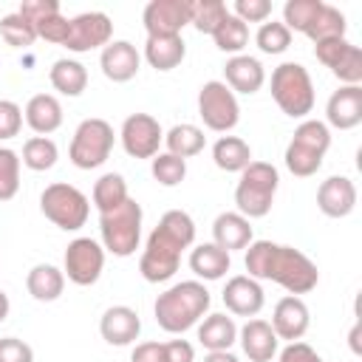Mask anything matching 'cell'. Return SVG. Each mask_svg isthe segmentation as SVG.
<instances>
[{
  "label": "cell",
  "instance_id": "1",
  "mask_svg": "<svg viewBox=\"0 0 362 362\" xmlns=\"http://www.w3.org/2000/svg\"><path fill=\"white\" fill-rule=\"evenodd\" d=\"M243 266H246L249 277L272 280L294 297L308 294L320 283L317 263L308 255H303L294 246H283V243H272V240H252L246 246Z\"/></svg>",
  "mask_w": 362,
  "mask_h": 362
},
{
  "label": "cell",
  "instance_id": "2",
  "mask_svg": "<svg viewBox=\"0 0 362 362\" xmlns=\"http://www.w3.org/2000/svg\"><path fill=\"white\" fill-rule=\"evenodd\" d=\"M195 240V221L184 212V209H170L161 215V221L156 223V229L150 232L141 260H139V272L147 283H164L178 272L181 263V252L189 249Z\"/></svg>",
  "mask_w": 362,
  "mask_h": 362
},
{
  "label": "cell",
  "instance_id": "3",
  "mask_svg": "<svg viewBox=\"0 0 362 362\" xmlns=\"http://www.w3.org/2000/svg\"><path fill=\"white\" fill-rule=\"evenodd\" d=\"M209 303L212 297L201 280H181L156 297L153 314L158 328H164L167 334H184L198 325V320H204Z\"/></svg>",
  "mask_w": 362,
  "mask_h": 362
},
{
  "label": "cell",
  "instance_id": "4",
  "mask_svg": "<svg viewBox=\"0 0 362 362\" xmlns=\"http://www.w3.org/2000/svg\"><path fill=\"white\" fill-rule=\"evenodd\" d=\"M331 147V130L325 122L320 119H303L294 133L291 141L286 147V167L291 175L297 178H308L322 167V158Z\"/></svg>",
  "mask_w": 362,
  "mask_h": 362
},
{
  "label": "cell",
  "instance_id": "5",
  "mask_svg": "<svg viewBox=\"0 0 362 362\" xmlns=\"http://www.w3.org/2000/svg\"><path fill=\"white\" fill-rule=\"evenodd\" d=\"M280 187V173L269 161H249L246 170H240L238 187H235V204L243 218H263L269 215L274 195Z\"/></svg>",
  "mask_w": 362,
  "mask_h": 362
},
{
  "label": "cell",
  "instance_id": "6",
  "mask_svg": "<svg viewBox=\"0 0 362 362\" xmlns=\"http://www.w3.org/2000/svg\"><path fill=\"white\" fill-rule=\"evenodd\" d=\"M272 99L291 119H305L314 110V82L300 62H280L272 71Z\"/></svg>",
  "mask_w": 362,
  "mask_h": 362
},
{
  "label": "cell",
  "instance_id": "7",
  "mask_svg": "<svg viewBox=\"0 0 362 362\" xmlns=\"http://www.w3.org/2000/svg\"><path fill=\"white\" fill-rule=\"evenodd\" d=\"M141 204L136 198H127L110 212L99 215V235L102 249L116 257H130L139 249L141 240Z\"/></svg>",
  "mask_w": 362,
  "mask_h": 362
},
{
  "label": "cell",
  "instance_id": "8",
  "mask_svg": "<svg viewBox=\"0 0 362 362\" xmlns=\"http://www.w3.org/2000/svg\"><path fill=\"white\" fill-rule=\"evenodd\" d=\"M113 141H116V133H113L110 122H105L99 116L82 119L79 127L74 130V139H71V147H68V158L79 170H96L110 158Z\"/></svg>",
  "mask_w": 362,
  "mask_h": 362
},
{
  "label": "cell",
  "instance_id": "9",
  "mask_svg": "<svg viewBox=\"0 0 362 362\" xmlns=\"http://www.w3.org/2000/svg\"><path fill=\"white\" fill-rule=\"evenodd\" d=\"M40 209L42 215L65 229V232H76L85 226L88 215H90V201L82 189H76L74 184H65V181H57V184H48L40 195Z\"/></svg>",
  "mask_w": 362,
  "mask_h": 362
},
{
  "label": "cell",
  "instance_id": "10",
  "mask_svg": "<svg viewBox=\"0 0 362 362\" xmlns=\"http://www.w3.org/2000/svg\"><path fill=\"white\" fill-rule=\"evenodd\" d=\"M198 116L204 119V124L209 130L229 133L238 124V119H240L238 96L221 79H209L198 90Z\"/></svg>",
  "mask_w": 362,
  "mask_h": 362
},
{
  "label": "cell",
  "instance_id": "11",
  "mask_svg": "<svg viewBox=\"0 0 362 362\" xmlns=\"http://www.w3.org/2000/svg\"><path fill=\"white\" fill-rule=\"evenodd\" d=\"M105 269V249L93 238H74L62 257V274L76 286H93Z\"/></svg>",
  "mask_w": 362,
  "mask_h": 362
},
{
  "label": "cell",
  "instance_id": "12",
  "mask_svg": "<svg viewBox=\"0 0 362 362\" xmlns=\"http://www.w3.org/2000/svg\"><path fill=\"white\" fill-rule=\"evenodd\" d=\"M119 139H122V147L130 158H153V156H158V147L164 141V130H161L156 116L130 113L122 122Z\"/></svg>",
  "mask_w": 362,
  "mask_h": 362
},
{
  "label": "cell",
  "instance_id": "13",
  "mask_svg": "<svg viewBox=\"0 0 362 362\" xmlns=\"http://www.w3.org/2000/svg\"><path fill=\"white\" fill-rule=\"evenodd\" d=\"M113 37V23L105 11H82L68 20L65 48L74 54H85L93 48H105Z\"/></svg>",
  "mask_w": 362,
  "mask_h": 362
},
{
  "label": "cell",
  "instance_id": "14",
  "mask_svg": "<svg viewBox=\"0 0 362 362\" xmlns=\"http://www.w3.org/2000/svg\"><path fill=\"white\" fill-rule=\"evenodd\" d=\"M192 0H153L144 6L141 23L147 28V37H173L181 34L184 25H189Z\"/></svg>",
  "mask_w": 362,
  "mask_h": 362
},
{
  "label": "cell",
  "instance_id": "15",
  "mask_svg": "<svg viewBox=\"0 0 362 362\" xmlns=\"http://www.w3.org/2000/svg\"><path fill=\"white\" fill-rule=\"evenodd\" d=\"M223 305L229 314L235 317H257L263 303H266V294H263V286L249 277V274H235L226 280L223 286Z\"/></svg>",
  "mask_w": 362,
  "mask_h": 362
},
{
  "label": "cell",
  "instance_id": "16",
  "mask_svg": "<svg viewBox=\"0 0 362 362\" xmlns=\"http://www.w3.org/2000/svg\"><path fill=\"white\" fill-rule=\"evenodd\" d=\"M272 331L277 334V339H286V342H297L303 339V334L308 331L311 325V314H308V305L303 303V297H294V294H286L277 300L274 311H272Z\"/></svg>",
  "mask_w": 362,
  "mask_h": 362
},
{
  "label": "cell",
  "instance_id": "17",
  "mask_svg": "<svg viewBox=\"0 0 362 362\" xmlns=\"http://www.w3.org/2000/svg\"><path fill=\"white\" fill-rule=\"evenodd\" d=\"M362 122V88L339 85L325 105V124L337 130H354Z\"/></svg>",
  "mask_w": 362,
  "mask_h": 362
},
{
  "label": "cell",
  "instance_id": "18",
  "mask_svg": "<svg viewBox=\"0 0 362 362\" xmlns=\"http://www.w3.org/2000/svg\"><path fill=\"white\" fill-rule=\"evenodd\" d=\"M317 206L328 218H345L356 206V184L348 175H331L317 189Z\"/></svg>",
  "mask_w": 362,
  "mask_h": 362
},
{
  "label": "cell",
  "instance_id": "19",
  "mask_svg": "<svg viewBox=\"0 0 362 362\" xmlns=\"http://www.w3.org/2000/svg\"><path fill=\"white\" fill-rule=\"evenodd\" d=\"M99 65H102V74L110 82H130L139 74L141 57H139V51H136L133 42H127V40H110L102 48Z\"/></svg>",
  "mask_w": 362,
  "mask_h": 362
},
{
  "label": "cell",
  "instance_id": "20",
  "mask_svg": "<svg viewBox=\"0 0 362 362\" xmlns=\"http://www.w3.org/2000/svg\"><path fill=\"white\" fill-rule=\"evenodd\" d=\"M266 82V71L260 65V59L249 57V54H235L226 59L223 65V85L232 90V93H257Z\"/></svg>",
  "mask_w": 362,
  "mask_h": 362
},
{
  "label": "cell",
  "instance_id": "21",
  "mask_svg": "<svg viewBox=\"0 0 362 362\" xmlns=\"http://www.w3.org/2000/svg\"><path fill=\"white\" fill-rule=\"evenodd\" d=\"M238 342L243 348V354L249 356V362H272L277 356V334L272 331V325L260 317L246 320L243 328H238Z\"/></svg>",
  "mask_w": 362,
  "mask_h": 362
},
{
  "label": "cell",
  "instance_id": "22",
  "mask_svg": "<svg viewBox=\"0 0 362 362\" xmlns=\"http://www.w3.org/2000/svg\"><path fill=\"white\" fill-rule=\"evenodd\" d=\"M99 334L107 345H130L141 334V320L130 305H110L99 320Z\"/></svg>",
  "mask_w": 362,
  "mask_h": 362
},
{
  "label": "cell",
  "instance_id": "23",
  "mask_svg": "<svg viewBox=\"0 0 362 362\" xmlns=\"http://www.w3.org/2000/svg\"><path fill=\"white\" fill-rule=\"evenodd\" d=\"M252 240H255L252 238V223L240 212H221L212 221V243L221 246L223 252L246 249Z\"/></svg>",
  "mask_w": 362,
  "mask_h": 362
},
{
  "label": "cell",
  "instance_id": "24",
  "mask_svg": "<svg viewBox=\"0 0 362 362\" xmlns=\"http://www.w3.org/2000/svg\"><path fill=\"white\" fill-rule=\"evenodd\" d=\"M25 124L37 133V136H48L54 130H59L62 124V105L54 93H34L23 110Z\"/></svg>",
  "mask_w": 362,
  "mask_h": 362
},
{
  "label": "cell",
  "instance_id": "25",
  "mask_svg": "<svg viewBox=\"0 0 362 362\" xmlns=\"http://www.w3.org/2000/svg\"><path fill=\"white\" fill-rule=\"evenodd\" d=\"M187 57V45L181 34L173 37H147L144 42V59L156 68V71H173L184 62Z\"/></svg>",
  "mask_w": 362,
  "mask_h": 362
},
{
  "label": "cell",
  "instance_id": "26",
  "mask_svg": "<svg viewBox=\"0 0 362 362\" xmlns=\"http://www.w3.org/2000/svg\"><path fill=\"white\" fill-rule=\"evenodd\" d=\"M198 342L206 351H229L238 342V325L226 314H206L198 325Z\"/></svg>",
  "mask_w": 362,
  "mask_h": 362
},
{
  "label": "cell",
  "instance_id": "27",
  "mask_svg": "<svg viewBox=\"0 0 362 362\" xmlns=\"http://www.w3.org/2000/svg\"><path fill=\"white\" fill-rule=\"evenodd\" d=\"M229 266H232L229 252H223L215 243H201L189 252V269L201 280H221L229 272Z\"/></svg>",
  "mask_w": 362,
  "mask_h": 362
},
{
  "label": "cell",
  "instance_id": "28",
  "mask_svg": "<svg viewBox=\"0 0 362 362\" xmlns=\"http://www.w3.org/2000/svg\"><path fill=\"white\" fill-rule=\"evenodd\" d=\"M25 288L34 300L54 303L65 288V274H62V269H57L51 263H37L25 277Z\"/></svg>",
  "mask_w": 362,
  "mask_h": 362
},
{
  "label": "cell",
  "instance_id": "29",
  "mask_svg": "<svg viewBox=\"0 0 362 362\" xmlns=\"http://www.w3.org/2000/svg\"><path fill=\"white\" fill-rule=\"evenodd\" d=\"M212 161L223 173H240L252 161V147L240 136H221L212 144Z\"/></svg>",
  "mask_w": 362,
  "mask_h": 362
},
{
  "label": "cell",
  "instance_id": "30",
  "mask_svg": "<svg viewBox=\"0 0 362 362\" xmlns=\"http://www.w3.org/2000/svg\"><path fill=\"white\" fill-rule=\"evenodd\" d=\"M48 79H51L54 90H59L62 96H79L88 88V71H85V65L76 62V59H68V57H62V59H57L51 65Z\"/></svg>",
  "mask_w": 362,
  "mask_h": 362
},
{
  "label": "cell",
  "instance_id": "31",
  "mask_svg": "<svg viewBox=\"0 0 362 362\" xmlns=\"http://www.w3.org/2000/svg\"><path fill=\"white\" fill-rule=\"evenodd\" d=\"M164 144H167V153L178 156V158H192L204 150L206 144V136L201 127L189 124V122H181V124H173L167 133H164Z\"/></svg>",
  "mask_w": 362,
  "mask_h": 362
},
{
  "label": "cell",
  "instance_id": "32",
  "mask_svg": "<svg viewBox=\"0 0 362 362\" xmlns=\"http://www.w3.org/2000/svg\"><path fill=\"white\" fill-rule=\"evenodd\" d=\"M127 198H130V195H127V181H124V175H119V173H105V175L93 184V206L99 209V215L116 209V206L124 204Z\"/></svg>",
  "mask_w": 362,
  "mask_h": 362
},
{
  "label": "cell",
  "instance_id": "33",
  "mask_svg": "<svg viewBox=\"0 0 362 362\" xmlns=\"http://www.w3.org/2000/svg\"><path fill=\"white\" fill-rule=\"evenodd\" d=\"M212 40H215V45H218V51H223V54H240L243 48H246V42H249V25L243 23V20H238L232 11L221 20V25L212 31Z\"/></svg>",
  "mask_w": 362,
  "mask_h": 362
},
{
  "label": "cell",
  "instance_id": "34",
  "mask_svg": "<svg viewBox=\"0 0 362 362\" xmlns=\"http://www.w3.org/2000/svg\"><path fill=\"white\" fill-rule=\"evenodd\" d=\"M57 158H59V150L48 136H31L23 144V158L20 161L34 173H45L57 164Z\"/></svg>",
  "mask_w": 362,
  "mask_h": 362
},
{
  "label": "cell",
  "instance_id": "35",
  "mask_svg": "<svg viewBox=\"0 0 362 362\" xmlns=\"http://www.w3.org/2000/svg\"><path fill=\"white\" fill-rule=\"evenodd\" d=\"M345 28H348V23H345V14H342L337 6H328V3H322L320 14H317V20L311 23V28L305 31V37H308L311 42H322V40L345 37Z\"/></svg>",
  "mask_w": 362,
  "mask_h": 362
},
{
  "label": "cell",
  "instance_id": "36",
  "mask_svg": "<svg viewBox=\"0 0 362 362\" xmlns=\"http://www.w3.org/2000/svg\"><path fill=\"white\" fill-rule=\"evenodd\" d=\"M320 8H322V0H286V6H283V25L288 31L305 34L311 28V23L317 20Z\"/></svg>",
  "mask_w": 362,
  "mask_h": 362
},
{
  "label": "cell",
  "instance_id": "37",
  "mask_svg": "<svg viewBox=\"0 0 362 362\" xmlns=\"http://www.w3.org/2000/svg\"><path fill=\"white\" fill-rule=\"evenodd\" d=\"M229 14L226 3L223 0H192V14H189V23L201 31V34H212L221 20Z\"/></svg>",
  "mask_w": 362,
  "mask_h": 362
},
{
  "label": "cell",
  "instance_id": "38",
  "mask_svg": "<svg viewBox=\"0 0 362 362\" xmlns=\"http://www.w3.org/2000/svg\"><path fill=\"white\" fill-rule=\"evenodd\" d=\"M150 173L161 187H175L187 178V161L173 153H158L150 158Z\"/></svg>",
  "mask_w": 362,
  "mask_h": 362
},
{
  "label": "cell",
  "instance_id": "39",
  "mask_svg": "<svg viewBox=\"0 0 362 362\" xmlns=\"http://www.w3.org/2000/svg\"><path fill=\"white\" fill-rule=\"evenodd\" d=\"M0 37L11 48H28L37 40V31H34V25L25 17H20L17 11H11V14L0 17Z\"/></svg>",
  "mask_w": 362,
  "mask_h": 362
},
{
  "label": "cell",
  "instance_id": "40",
  "mask_svg": "<svg viewBox=\"0 0 362 362\" xmlns=\"http://www.w3.org/2000/svg\"><path fill=\"white\" fill-rule=\"evenodd\" d=\"M255 42L263 54H283L291 45V31L277 20H272V23L266 20V23H260V28L255 34Z\"/></svg>",
  "mask_w": 362,
  "mask_h": 362
},
{
  "label": "cell",
  "instance_id": "41",
  "mask_svg": "<svg viewBox=\"0 0 362 362\" xmlns=\"http://www.w3.org/2000/svg\"><path fill=\"white\" fill-rule=\"evenodd\" d=\"M20 189V156L11 147H0V201H11Z\"/></svg>",
  "mask_w": 362,
  "mask_h": 362
},
{
  "label": "cell",
  "instance_id": "42",
  "mask_svg": "<svg viewBox=\"0 0 362 362\" xmlns=\"http://www.w3.org/2000/svg\"><path fill=\"white\" fill-rule=\"evenodd\" d=\"M331 74H334L342 85H359V82H362V51H359V45L351 42V48H348L345 57L331 68Z\"/></svg>",
  "mask_w": 362,
  "mask_h": 362
},
{
  "label": "cell",
  "instance_id": "43",
  "mask_svg": "<svg viewBox=\"0 0 362 362\" xmlns=\"http://www.w3.org/2000/svg\"><path fill=\"white\" fill-rule=\"evenodd\" d=\"M23 130V107L11 99H0V141L14 139Z\"/></svg>",
  "mask_w": 362,
  "mask_h": 362
},
{
  "label": "cell",
  "instance_id": "44",
  "mask_svg": "<svg viewBox=\"0 0 362 362\" xmlns=\"http://www.w3.org/2000/svg\"><path fill=\"white\" fill-rule=\"evenodd\" d=\"M34 31H37V37H42L45 42L65 45V37H68V17H62V11H59V14H51V17H45V20H40V23L34 25Z\"/></svg>",
  "mask_w": 362,
  "mask_h": 362
},
{
  "label": "cell",
  "instance_id": "45",
  "mask_svg": "<svg viewBox=\"0 0 362 362\" xmlns=\"http://www.w3.org/2000/svg\"><path fill=\"white\" fill-rule=\"evenodd\" d=\"M351 48V40L348 37H334V40H322V42H314V57L325 65V68H334L345 51Z\"/></svg>",
  "mask_w": 362,
  "mask_h": 362
},
{
  "label": "cell",
  "instance_id": "46",
  "mask_svg": "<svg viewBox=\"0 0 362 362\" xmlns=\"http://www.w3.org/2000/svg\"><path fill=\"white\" fill-rule=\"evenodd\" d=\"M238 20H243L246 25L249 23H266L269 14H272V3L269 0H235V11H232Z\"/></svg>",
  "mask_w": 362,
  "mask_h": 362
},
{
  "label": "cell",
  "instance_id": "47",
  "mask_svg": "<svg viewBox=\"0 0 362 362\" xmlns=\"http://www.w3.org/2000/svg\"><path fill=\"white\" fill-rule=\"evenodd\" d=\"M20 17H25L31 25H37L40 20L51 17V14H59V3L57 0H23L20 8H17Z\"/></svg>",
  "mask_w": 362,
  "mask_h": 362
},
{
  "label": "cell",
  "instance_id": "48",
  "mask_svg": "<svg viewBox=\"0 0 362 362\" xmlns=\"http://www.w3.org/2000/svg\"><path fill=\"white\" fill-rule=\"evenodd\" d=\"M0 362H34V351L17 337H0Z\"/></svg>",
  "mask_w": 362,
  "mask_h": 362
},
{
  "label": "cell",
  "instance_id": "49",
  "mask_svg": "<svg viewBox=\"0 0 362 362\" xmlns=\"http://www.w3.org/2000/svg\"><path fill=\"white\" fill-rule=\"evenodd\" d=\"M161 362H195V348L187 339L161 342Z\"/></svg>",
  "mask_w": 362,
  "mask_h": 362
},
{
  "label": "cell",
  "instance_id": "50",
  "mask_svg": "<svg viewBox=\"0 0 362 362\" xmlns=\"http://www.w3.org/2000/svg\"><path fill=\"white\" fill-rule=\"evenodd\" d=\"M277 362H322V356L308 345V342H288L283 351H280V356H277Z\"/></svg>",
  "mask_w": 362,
  "mask_h": 362
},
{
  "label": "cell",
  "instance_id": "51",
  "mask_svg": "<svg viewBox=\"0 0 362 362\" xmlns=\"http://www.w3.org/2000/svg\"><path fill=\"white\" fill-rule=\"evenodd\" d=\"M130 362H161V342H139L130 354Z\"/></svg>",
  "mask_w": 362,
  "mask_h": 362
},
{
  "label": "cell",
  "instance_id": "52",
  "mask_svg": "<svg viewBox=\"0 0 362 362\" xmlns=\"http://www.w3.org/2000/svg\"><path fill=\"white\" fill-rule=\"evenodd\" d=\"M204 362H240L232 351H206Z\"/></svg>",
  "mask_w": 362,
  "mask_h": 362
},
{
  "label": "cell",
  "instance_id": "53",
  "mask_svg": "<svg viewBox=\"0 0 362 362\" xmlns=\"http://www.w3.org/2000/svg\"><path fill=\"white\" fill-rule=\"evenodd\" d=\"M8 308H11V303H8V294L0 288V322L8 317Z\"/></svg>",
  "mask_w": 362,
  "mask_h": 362
},
{
  "label": "cell",
  "instance_id": "54",
  "mask_svg": "<svg viewBox=\"0 0 362 362\" xmlns=\"http://www.w3.org/2000/svg\"><path fill=\"white\" fill-rule=\"evenodd\" d=\"M351 348H354V354H359L362 348H359V322L351 328Z\"/></svg>",
  "mask_w": 362,
  "mask_h": 362
}]
</instances>
